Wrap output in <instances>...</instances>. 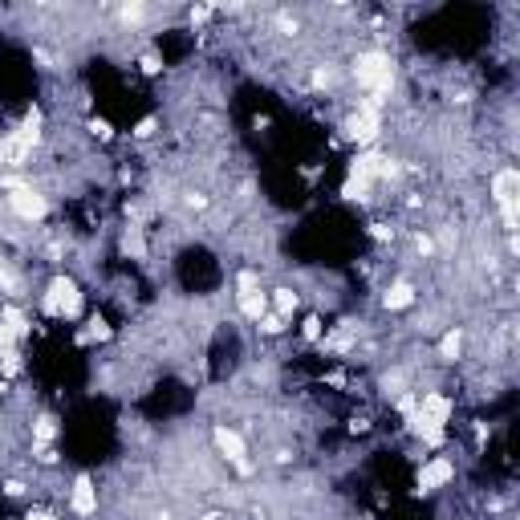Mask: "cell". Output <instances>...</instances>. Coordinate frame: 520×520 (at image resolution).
I'll return each instance as SVG.
<instances>
[{
    "instance_id": "277c9868",
    "label": "cell",
    "mask_w": 520,
    "mask_h": 520,
    "mask_svg": "<svg viewBox=\"0 0 520 520\" xmlns=\"http://www.w3.org/2000/svg\"><path fill=\"white\" fill-rule=\"evenodd\" d=\"M49 297H57V317H66V321L82 317V293H77V284L70 277H53L49 281Z\"/></svg>"
},
{
    "instance_id": "83f0119b",
    "label": "cell",
    "mask_w": 520,
    "mask_h": 520,
    "mask_svg": "<svg viewBox=\"0 0 520 520\" xmlns=\"http://www.w3.org/2000/svg\"><path fill=\"white\" fill-rule=\"evenodd\" d=\"M155 130H159V118H142L139 126H135V139H151Z\"/></svg>"
},
{
    "instance_id": "74e56055",
    "label": "cell",
    "mask_w": 520,
    "mask_h": 520,
    "mask_svg": "<svg viewBox=\"0 0 520 520\" xmlns=\"http://www.w3.org/2000/svg\"><path fill=\"white\" fill-rule=\"evenodd\" d=\"M24 520H57V517H53V512H41V508H33Z\"/></svg>"
},
{
    "instance_id": "30bf717a",
    "label": "cell",
    "mask_w": 520,
    "mask_h": 520,
    "mask_svg": "<svg viewBox=\"0 0 520 520\" xmlns=\"http://www.w3.org/2000/svg\"><path fill=\"white\" fill-rule=\"evenodd\" d=\"M406 427H411V435H419L427 448H443V439H448V431L439 423H431L427 415H419V406H415V415H406Z\"/></svg>"
},
{
    "instance_id": "f1b7e54d",
    "label": "cell",
    "mask_w": 520,
    "mask_h": 520,
    "mask_svg": "<svg viewBox=\"0 0 520 520\" xmlns=\"http://www.w3.org/2000/svg\"><path fill=\"white\" fill-rule=\"evenodd\" d=\"M333 82H337V73H333V70H313V86H321V90H330Z\"/></svg>"
},
{
    "instance_id": "6da1fadb",
    "label": "cell",
    "mask_w": 520,
    "mask_h": 520,
    "mask_svg": "<svg viewBox=\"0 0 520 520\" xmlns=\"http://www.w3.org/2000/svg\"><path fill=\"white\" fill-rule=\"evenodd\" d=\"M354 77H358L362 90L374 94V102H378L382 94H390V90H395V61H390V53H382V49H366V53H358Z\"/></svg>"
},
{
    "instance_id": "ba28073f",
    "label": "cell",
    "mask_w": 520,
    "mask_h": 520,
    "mask_svg": "<svg viewBox=\"0 0 520 520\" xmlns=\"http://www.w3.org/2000/svg\"><path fill=\"white\" fill-rule=\"evenodd\" d=\"M70 508L77 512V517H94V512H98V488H94L90 475H77V480H73Z\"/></svg>"
},
{
    "instance_id": "4316f807",
    "label": "cell",
    "mask_w": 520,
    "mask_h": 520,
    "mask_svg": "<svg viewBox=\"0 0 520 520\" xmlns=\"http://www.w3.org/2000/svg\"><path fill=\"white\" fill-rule=\"evenodd\" d=\"M305 342H321V317H305Z\"/></svg>"
},
{
    "instance_id": "f35d334b",
    "label": "cell",
    "mask_w": 520,
    "mask_h": 520,
    "mask_svg": "<svg viewBox=\"0 0 520 520\" xmlns=\"http://www.w3.org/2000/svg\"><path fill=\"white\" fill-rule=\"evenodd\" d=\"M33 57H37V61H41V66H45V70H49V66H53V57H49L45 49H33Z\"/></svg>"
},
{
    "instance_id": "60d3db41",
    "label": "cell",
    "mask_w": 520,
    "mask_h": 520,
    "mask_svg": "<svg viewBox=\"0 0 520 520\" xmlns=\"http://www.w3.org/2000/svg\"><path fill=\"white\" fill-rule=\"evenodd\" d=\"M204 520H220V517H204Z\"/></svg>"
},
{
    "instance_id": "7402d4cb",
    "label": "cell",
    "mask_w": 520,
    "mask_h": 520,
    "mask_svg": "<svg viewBox=\"0 0 520 520\" xmlns=\"http://www.w3.org/2000/svg\"><path fill=\"white\" fill-rule=\"evenodd\" d=\"M118 17H122L126 24H142V21H146V4H139V0H135V4H122Z\"/></svg>"
},
{
    "instance_id": "484cf974",
    "label": "cell",
    "mask_w": 520,
    "mask_h": 520,
    "mask_svg": "<svg viewBox=\"0 0 520 520\" xmlns=\"http://www.w3.org/2000/svg\"><path fill=\"white\" fill-rule=\"evenodd\" d=\"M236 289L240 293H252V289H260V277L252 273V268H244V273L236 277Z\"/></svg>"
},
{
    "instance_id": "8d00e7d4",
    "label": "cell",
    "mask_w": 520,
    "mask_h": 520,
    "mask_svg": "<svg viewBox=\"0 0 520 520\" xmlns=\"http://www.w3.org/2000/svg\"><path fill=\"white\" fill-rule=\"evenodd\" d=\"M236 472L240 475H252V472H257V464H252V459H236Z\"/></svg>"
},
{
    "instance_id": "7c38bea8",
    "label": "cell",
    "mask_w": 520,
    "mask_h": 520,
    "mask_svg": "<svg viewBox=\"0 0 520 520\" xmlns=\"http://www.w3.org/2000/svg\"><path fill=\"white\" fill-rule=\"evenodd\" d=\"M419 415H427L431 423H448L451 419V399L448 395H423V402H419Z\"/></svg>"
},
{
    "instance_id": "2e32d148",
    "label": "cell",
    "mask_w": 520,
    "mask_h": 520,
    "mask_svg": "<svg viewBox=\"0 0 520 520\" xmlns=\"http://www.w3.org/2000/svg\"><path fill=\"white\" fill-rule=\"evenodd\" d=\"M0 321L17 333V342H24V337H29V330H33V326H29V317H24L17 305H4V309H0Z\"/></svg>"
},
{
    "instance_id": "8fae6325",
    "label": "cell",
    "mask_w": 520,
    "mask_h": 520,
    "mask_svg": "<svg viewBox=\"0 0 520 520\" xmlns=\"http://www.w3.org/2000/svg\"><path fill=\"white\" fill-rule=\"evenodd\" d=\"M212 439H215V448H220V455L228 459V464H236V459H244V439H240L232 427H215L212 431Z\"/></svg>"
},
{
    "instance_id": "e0dca14e",
    "label": "cell",
    "mask_w": 520,
    "mask_h": 520,
    "mask_svg": "<svg viewBox=\"0 0 520 520\" xmlns=\"http://www.w3.org/2000/svg\"><path fill=\"white\" fill-rule=\"evenodd\" d=\"M459 354H464V333L448 330V333H443V342H439V358H443V362H455Z\"/></svg>"
},
{
    "instance_id": "8992f818",
    "label": "cell",
    "mask_w": 520,
    "mask_h": 520,
    "mask_svg": "<svg viewBox=\"0 0 520 520\" xmlns=\"http://www.w3.org/2000/svg\"><path fill=\"white\" fill-rule=\"evenodd\" d=\"M451 480H455V464L451 459H431L415 475V492H435V488H443Z\"/></svg>"
},
{
    "instance_id": "cb8c5ba5",
    "label": "cell",
    "mask_w": 520,
    "mask_h": 520,
    "mask_svg": "<svg viewBox=\"0 0 520 520\" xmlns=\"http://www.w3.org/2000/svg\"><path fill=\"white\" fill-rule=\"evenodd\" d=\"M0 289H4V293H17V289H21V281H17V273H13V268H8L4 260H0Z\"/></svg>"
},
{
    "instance_id": "d6a6232c",
    "label": "cell",
    "mask_w": 520,
    "mask_h": 520,
    "mask_svg": "<svg viewBox=\"0 0 520 520\" xmlns=\"http://www.w3.org/2000/svg\"><path fill=\"white\" fill-rule=\"evenodd\" d=\"M4 496H24V484L21 480H4Z\"/></svg>"
},
{
    "instance_id": "d590c367",
    "label": "cell",
    "mask_w": 520,
    "mask_h": 520,
    "mask_svg": "<svg viewBox=\"0 0 520 520\" xmlns=\"http://www.w3.org/2000/svg\"><path fill=\"white\" fill-rule=\"evenodd\" d=\"M208 13H212V8H208V4H199V8H191V24L208 21Z\"/></svg>"
},
{
    "instance_id": "9a60e30c",
    "label": "cell",
    "mask_w": 520,
    "mask_h": 520,
    "mask_svg": "<svg viewBox=\"0 0 520 520\" xmlns=\"http://www.w3.org/2000/svg\"><path fill=\"white\" fill-rule=\"evenodd\" d=\"M53 435H57V419H53V415H41V419H37V427H33V451L41 455V451L53 443Z\"/></svg>"
},
{
    "instance_id": "5bb4252c",
    "label": "cell",
    "mask_w": 520,
    "mask_h": 520,
    "mask_svg": "<svg viewBox=\"0 0 520 520\" xmlns=\"http://www.w3.org/2000/svg\"><path fill=\"white\" fill-rule=\"evenodd\" d=\"M411 301H415V284L411 281H395L390 289H386V297H382L386 309H406Z\"/></svg>"
},
{
    "instance_id": "ab89813d",
    "label": "cell",
    "mask_w": 520,
    "mask_h": 520,
    "mask_svg": "<svg viewBox=\"0 0 520 520\" xmlns=\"http://www.w3.org/2000/svg\"><path fill=\"white\" fill-rule=\"evenodd\" d=\"M155 520H171V517H167V512H163V517H155Z\"/></svg>"
},
{
    "instance_id": "3957f363",
    "label": "cell",
    "mask_w": 520,
    "mask_h": 520,
    "mask_svg": "<svg viewBox=\"0 0 520 520\" xmlns=\"http://www.w3.org/2000/svg\"><path fill=\"white\" fill-rule=\"evenodd\" d=\"M492 195H496L500 204V215H504V228L508 232H517V199H520V175L508 167V171H500L496 179H492Z\"/></svg>"
},
{
    "instance_id": "ffe728a7",
    "label": "cell",
    "mask_w": 520,
    "mask_h": 520,
    "mask_svg": "<svg viewBox=\"0 0 520 520\" xmlns=\"http://www.w3.org/2000/svg\"><path fill=\"white\" fill-rule=\"evenodd\" d=\"M273 301H277V313H281V317H293V313H297V293H293V289H277Z\"/></svg>"
},
{
    "instance_id": "603a6c76",
    "label": "cell",
    "mask_w": 520,
    "mask_h": 520,
    "mask_svg": "<svg viewBox=\"0 0 520 520\" xmlns=\"http://www.w3.org/2000/svg\"><path fill=\"white\" fill-rule=\"evenodd\" d=\"M257 326H260V333H268V337H273V333H281V330H284V317H281V313H264Z\"/></svg>"
},
{
    "instance_id": "4dcf8cb0",
    "label": "cell",
    "mask_w": 520,
    "mask_h": 520,
    "mask_svg": "<svg viewBox=\"0 0 520 520\" xmlns=\"http://www.w3.org/2000/svg\"><path fill=\"white\" fill-rule=\"evenodd\" d=\"M370 236H374V240H390V236H395V228H386V224H370Z\"/></svg>"
},
{
    "instance_id": "836d02e7",
    "label": "cell",
    "mask_w": 520,
    "mask_h": 520,
    "mask_svg": "<svg viewBox=\"0 0 520 520\" xmlns=\"http://www.w3.org/2000/svg\"><path fill=\"white\" fill-rule=\"evenodd\" d=\"M415 244H419V252H423V257H431V252H435V240H431V236H419Z\"/></svg>"
},
{
    "instance_id": "44dd1931",
    "label": "cell",
    "mask_w": 520,
    "mask_h": 520,
    "mask_svg": "<svg viewBox=\"0 0 520 520\" xmlns=\"http://www.w3.org/2000/svg\"><path fill=\"white\" fill-rule=\"evenodd\" d=\"M86 337H90V342H110V337H114V330L106 326V317H90V330H86Z\"/></svg>"
},
{
    "instance_id": "e575fe53",
    "label": "cell",
    "mask_w": 520,
    "mask_h": 520,
    "mask_svg": "<svg viewBox=\"0 0 520 520\" xmlns=\"http://www.w3.org/2000/svg\"><path fill=\"white\" fill-rule=\"evenodd\" d=\"M382 386H386V395H390V390H399V386H402V374H386V378H382Z\"/></svg>"
},
{
    "instance_id": "9c48e42d",
    "label": "cell",
    "mask_w": 520,
    "mask_h": 520,
    "mask_svg": "<svg viewBox=\"0 0 520 520\" xmlns=\"http://www.w3.org/2000/svg\"><path fill=\"white\" fill-rule=\"evenodd\" d=\"M382 163H386V155H382V151H374V146H366V151H358V155H354L350 175L366 179V183H374V179L382 175Z\"/></svg>"
},
{
    "instance_id": "d6986e66",
    "label": "cell",
    "mask_w": 520,
    "mask_h": 520,
    "mask_svg": "<svg viewBox=\"0 0 520 520\" xmlns=\"http://www.w3.org/2000/svg\"><path fill=\"white\" fill-rule=\"evenodd\" d=\"M366 191H370V183H366V179H358V175H346V183H342V199H350V204H362V199H366Z\"/></svg>"
},
{
    "instance_id": "f546056e",
    "label": "cell",
    "mask_w": 520,
    "mask_h": 520,
    "mask_svg": "<svg viewBox=\"0 0 520 520\" xmlns=\"http://www.w3.org/2000/svg\"><path fill=\"white\" fill-rule=\"evenodd\" d=\"M159 70H163V61L155 53H142V73H159Z\"/></svg>"
},
{
    "instance_id": "7a4b0ae2",
    "label": "cell",
    "mask_w": 520,
    "mask_h": 520,
    "mask_svg": "<svg viewBox=\"0 0 520 520\" xmlns=\"http://www.w3.org/2000/svg\"><path fill=\"white\" fill-rule=\"evenodd\" d=\"M342 130H346V139H350V142H358L362 151H366V146H374V139H378V130H382L378 102H374V98H370V102H362V106L354 110V114L346 118V126H342Z\"/></svg>"
},
{
    "instance_id": "5b68a950",
    "label": "cell",
    "mask_w": 520,
    "mask_h": 520,
    "mask_svg": "<svg viewBox=\"0 0 520 520\" xmlns=\"http://www.w3.org/2000/svg\"><path fill=\"white\" fill-rule=\"evenodd\" d=\"M8 208L21 215V220H45V215H49L45 195H37L29 183H24V188H13V191H8Z\"/></svg>"
},
{
    "instance_id": "ac0fdd59",
    "label": "cell",
    "mask_w": 520,
    "mask_h": 520,
    "mask_svg": "<svg viewBox=\"0 0 520 520\" xmlns=\"http://www.w3.org/2000/svg\"><path fill=\"white\" fill-rule=\"evenodd\" d=\"M122 252H126V257H135V260L146 257V240H142L139 228H126V236H122Z\"/></svg>"
},
{
    "instance_id": "4fadbf2b",
    "label": "cell",
    "mask_w": 520,
    "mask_h": 520,
    "mask_svg": "<svg viewBox=\"0 0 520 520\" xmlns=\"http://www.w3.org/2000/svg\"><path fill=\"white\" fill-rule=\"evenodd\" d=\"M240 313H244L248 321H260V317L268 313V297H264L260 289H252V293H240Z\"/></svg>"
},
{
    "instance_id": "1f68e13d",
    "label": "cell",
    "mask_w": 520,
    "mask_h": 520,
    "mask_svg": "<svg viewBox=\"0 0 520 520\" xmlns=\"http://www.w3.org/2000/svg\"><path fill=\"white\" fill-rule=\"evenodd\" d=\"M415 406H419V399H415V395H402V399H399V411H402V415H415Z\"/></svg>"
},
{
    "instance_id": "52a82bcc",
    "label": "cell",
    "mask_w": 520,
    "mask_h": 520,
    "mask_svg": "<svg viewBox=\"0 0 520 520\" xmlns=\"http://www.w3.org/2000/svg\"><path fill=\"white\" fill-rule=\"evenodd\" d=\"M0 370H4V378L21 374V342H17V333L8 330L4 321H0Z\"/></svg>"
},
{
    "instance_id": "d4e9b609",
    "label": "cell",
    "mask_w": 520,
    "mask_h": 520,
    "mask_svg": "<svg viewBox=\"0 0 520 520\" xmlns=\"http://www.w3.org/2000/svg\"><path fill=\"white\" fill-rule=\"evenodd\" d=\"M90 135L106 142V139H114V126H110L106 118H90Z\"/></svg>"
}]
</instances>
